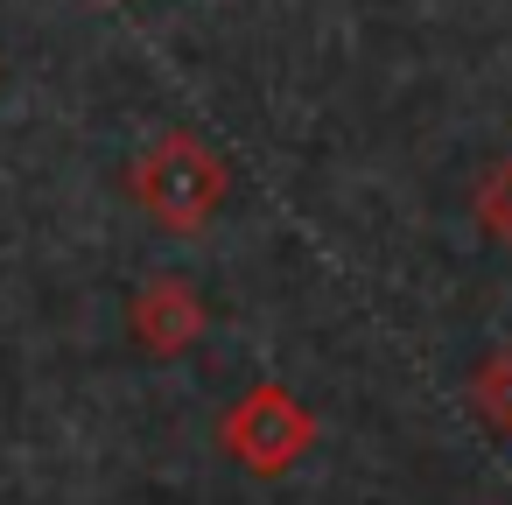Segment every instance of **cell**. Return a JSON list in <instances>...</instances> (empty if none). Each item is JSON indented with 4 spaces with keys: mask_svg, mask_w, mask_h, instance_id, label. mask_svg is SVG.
<instances>
[{
    "mask_svg": "<svg viewBox=\"0 0 512 505\" xmlns=\"http://www.w3.org/2000/svg\"><path fill=\"white\" fill-rule=\"evenodd\" d=\"M463 393H470V414H477L491 435H512V344L484 351Z\"/></svg>",
    "mask_w": 512,
    "mask_h": 505,
    "instance_id": "obj_4",
    "label": "cell"
},
{
    "mask_svg": "<svg viewBox=\"0 0 512 505\" xmlns=\"http://www.w3.org/2000/svg\"><path fill=\"white\" fill-rule=\"evenodd\" d=\"M316 442V414L288 393V386H253L225 421H218V449L246 470V477H288Z\"/></svg>",
    "mask_w": 512,
    "mask_h": 505,
    "instance_id": "obj_2",
    "label": "cell"
},
{
    "mask_svg": "<svg viewBox=\"0 0 512 505\" xmlns=\"http://www.w3.org/2000/svg\"><path fill=\"white\" fill-rule=\"evenodd\" d=\"M470 211H477L484 239L512 246V155H505V162H491V169L477 176V190H470Z\"/></svg>",
    "mask_w": 512,
    "mask_h": 505,
    "instance_id": "obj_5",
    "label": "cell"
},
{
    "mask_svg": "<svg viewBox=\"0 0 512 505\" xmlns=\"http://www.w3.org/2000/svg\"><path fill=\"white\" fill-rule=\"evenodd\" d=\"M134 197H141L169 232H197V225L218 211V197H225V162H218L197 134L169 127V134L134 162Z\"/></svg>",
    "mask_w": 512,
    "mask_h": 505,
    "instance_id": "obj_1",
    "label": "cell"
},
{
    "mask_svg": "<svg viewBox=\"0 0 512 505\" xmlns=\"http://www.w3.org/2000/svg\"><path fill=\"white\" fill-rule=\"evenodd\" d=\"M204 295L183 281V274H155V281H141L134 288V302H127V330L141 337V351H155V358H176V351H190L197 337H204Z\"/></svg>",
    "mask_w": 512,
    "mask_h": 505,
    "instance_id": "obj_3",
    "label": "cell"
}]
</instances>
